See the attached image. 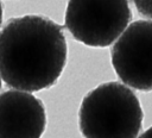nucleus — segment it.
<instances>
[{"label":"nucleus","mask_w":152,"mask_h":138,"mask_svg":"<svg viewBox=\"0 0 152 138\" xmlns=\"http://www.w3.org/2000/svg\"><path fill=\"white\" fill-rule=\"evenodd\" d=\"M63 27L37 14L11 18L0 30V77L14 90L51 88L66 63Z\"/></svg>","instance_id":"1"},{"label":"nucleus","mask_w":152,"mask_h":138,"mask_svg":"<svg viewBox=\"0 0 152 138\" xmlns=\"http://www.w3.org/2000/svg\"><path fill=\"white\" fill-rule=\"evenodd\" d=\"M142 108L132 89L120 82H104L88 92L78 111L84 138H137Z\"/></svg>","instance_id":"2"},{"label":"nucleus","mask_w":152,"mask_h":138,"mask_svg":"<svg viewBox=\"0 0 152 138\" xmlns=\"http://www.w3.org/2000/svg\"><path fill=\"white\" fill-rule=\"evenodd\" d=\"M131 19L125 0H71L65 11V27L74 39L95 48L116 42Z\"/></svg>","instance_id":"3"},{"label":"nucleus","mask_w":152,"mask_h":138,"mask_svg":"<svg viewBox=\"0 0 152 138\" xmlns=\"http://www.w3.org/2000/svg\"><path fill=\"white\" fill-rule=\"evenodd\" d=\"M118 77L134 89L152 90V20L133 21L110 50Z\"/></svg>","instance_id":"4"},{"label":"nucleus","mask_w":152,"mask_h":138,"mask_svg":"<svg viewBox=\"0 0 152 138\" xmlns=\"http://www.w3.org/2000/svg\"><path fill=\"white\" fill-rule=\"evenodd\" d=\"M45 127L46 113L40 99L14 89L0 94V138H40Z\"/></svg>","instance_id":"5"},{"label":"nucleus","mask_w":152,"mask_h":138,"mask_svg":"<svg viewBox=\"0 0 152 138\" xmlns=\"http://www.w3.org/2000/svg\"><path fill=\"white\" fill-rule=\"evenodd\" d=\"M134 5L140 14H142L146 18L152 19V1H146V0H137L134 1Z\"/></svg>","instance_id":"6"},{"label":"nucleus","mask_w":152,"mask_h":138,"mask_svg":"<svg viewBox=\"0 0 152 138\" xmlns=\"http://www.w3.org/2000/svg\"><path fill=\"white\" fill-rule=\"evenodd\" d=\"M138 138H152V126L148 127L145 132H142Z\"/></svg>","instance_id":"7"},{"label":"nucleus","mask_w":152,"mask_h":138,"mask_svg":"<svg viewBox=\"0 0 152 138\" xmlns=\"http://www.w3.org/2000/svg\"><path fill=\"white\" fill-rule=\"evenodd\" d=\"M1 24H2V6L0 2V27H1Z\"/></svg>","instance_id":"8"},{"label":"nucleus","mask_w":152,"mask_h":138,"mask_svg":"<svg viewBox=\"0 0 152 138\" xmlns=\"http://www.w3.org/2000/svg\"><path fill=\"white\" fill-rule=\"evenodd\" d=\"M0 89H1V77H0Z\"/></svg>","instance_id":"9"}]
</instances>
